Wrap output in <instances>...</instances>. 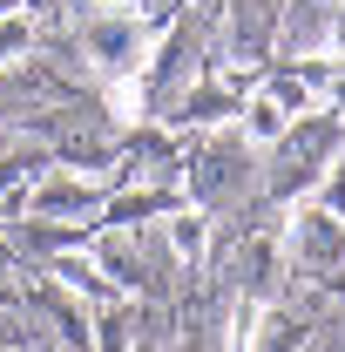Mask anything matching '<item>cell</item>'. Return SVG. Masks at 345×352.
Returning <instances> with one entry per match:
<instances>
[{
    "label": "cell",
    "mask_w": 345,
    "mask_h": 352,
    "mask_svg": "<svg viewBox=\"0 0 345 352\" xmlns=\"http://www.w3.org/2000/svg\"><path fill=\"white\" fill-rule=\"evenodd\" d=\"M7 14H21V0H0V21H7Z\"/></svg>",
    "instance_id": "cell-11"
},
{
    "label": "cell",
    "mask_w": 345,
    "mask_h": 352,
    "mask_svg": "<svg viewBox=\"0 0 345 352\" xmlns=\"http://www.w3.org/2000/svg\"><path fill=\"white\" fill-rule=\"evenodd\" d=\"M149 21L135 14V7H102L95 21L82 28V47H88V68H102L109 82H129L135 68L149 61Z\"/></svg>",
    "instance_id": "cell-1"
},
{
    "label": "cell",
    "mask_w": 345,
    "mask_h": 352,
    "mask_svg": "<svg viewBox=\"0 0 345 352\" xmlns=\"http://www.w3.org/2000/svg\"><path fill=\"white\" fill-rule=\"evenodd\" d=\"M291 129H298V122H291V109H285L271 88H258V95L244 102V135H251V142H278V135H291Z\"/></svg>",
    "instance_id": "cell-3"
},
{
    "label": "cell",
    "mask_w": 345,
    "mask_h": 352,
    "mask_svg": "<svg viewBox=\"0 0 345 352\" xmlns=\"http://www.w3.org/2000/svg\"><path fill=\"white\" fill-rule=\"evenodd\" d=\"M318 210H332V217H345V156L332 163V176H325V204Z\"/></svg>",
    "instance_id": "cell-10"
},
{
    "label": "cell",
    "mask_w": 345,
    "mask_h": 352,
    "mask_svg": "<svg viewBox=\"0 0 345 352\" xmlns=\"http://www.w3.org/2000/svg\"><path fill=\"white\" fill-rule=\"evenodd\" d=\"M291 251H298V264H311V271H332V264L345 258V217H332V210H298Z\"/></svg>",
    "instance_id": "cell-2"
},
{
    "label": "cell",
    "mask_w": 345,
    "mask_h": 352,
    "mask_svg": "<svg viewBox=\"0 0 345 352\" xmlns=\"http://www.w3.org/2000/svg\"><path fill=\"white\" fill-rule=\"evenodd\" d=\"M223 339H230V352H258V339H264V305L258 298H237L230 305V332Z\"/></svg>",
    "instance_id": "cell-6"
},
{
    "label": "cell",
    "mask_w": 345,
    "mask_h": 352,
    "mask_svg": "<svg viewBox=\"0 0 345 352\" xmlns=\"http://www.w3.org/2000/svg\"><path fill=\"white\" fill-rule=\"evenodd\" d=\"M27 41H34V28H27V14H7V21H0V61H14V54H21Z\"/></svg>",
    "instance_id": "cell-9"
},
{
    "label": "cell",
    "mask_w": 345,
    "mask_h": 352,
    "mask_svg": "<svg viewBox=\"0 0 345 352\" xmlns=\"http://www.w3.org/2000/svg\"><path fill=\"white\" fill-rule=\"evenodd\" d=\"M88 197H95L88 183H75V176H61V183H47L41 197H34V210H41V217H54V210H82Z\"/></svg>",
    "instance_id": "cell-7"
},
{
    "label": "cell",
    "mask_w": 345,
    "mask_h": 352,
    "mask_svg": "<svg viewBox=\"0 0 345 352\" xmlns=\"http://www.w3.org/2000/svg\"><path fill=\"white\" fill-rule=\"evenodd\" d=\"M332 14H339V0H304V14H291V47H325Z\"/></svg>",
    "instance_id": "cell-5"
},
{
    "label": "cell",
    "mask_w": 345,
    "mask_h": 352,
    "mask_svg": "<svg viewBox=\"0 0 345 352\" xmlns=\"http://www.w3.org/2000/svg\"><path fill=\"white\" fill-rule=\"evenodd\" d=\"M102 264H109V278H115V285H135V244H129V230L102 237Z\"/></svg>",
    "instance_id": "cell-8"
},
{
    "label": "cell",
    "mask_w": 345,
    "mask_h": 352,
    "mask_svg": "<svg viewBox=\"0 0 345 352\" xmlns=\"http://www.w3.org/2000/svg\"><path fill=\"white\" fill-rule=\"evenodd\" d=\"M170 251H176L183 264H190V271L203 264V251H210V217H203L197 204H183V210L170 217Z\"/></svg>",
    "instance_id": "cell-4"
}]
</instances>
